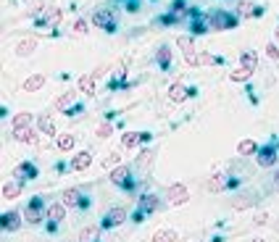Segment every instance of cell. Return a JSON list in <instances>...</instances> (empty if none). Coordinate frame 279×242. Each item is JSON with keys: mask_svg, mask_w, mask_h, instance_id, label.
Listing matches in <instances>:
<instances>
[{"mask_svg": "<svg viewBox=\"0 0 279 242\" xmlns=\"http://www.w3.org/2000/svg\"><path fill=\"white\" fill-rule=\"evenodd\" d=\"M208 29H216V32H226V29H235L240 16L237 13H229V11H214L208 13Z\"/></svg>", "mask_w": 279, "mask_h": 242, "instance_id": "cell-1", "label": "cell"}, {"mask_svg": "<svg viewBox=\"0 0 279 242\" xmlns=\"http://www.w3.org/2000/svg\"><path fill=\"white\" fill-rule=\"evenodd\" d=\"M24 216H27V224H40L42 218H48V208H45L42 197H32V203L27 206Z\"/></svg>", "mask_w": 279, "mask_h": 242, "instance_id": "cell-2", "label": "cell"}, {"mask_svg": "<svg viewBox=\"0 0 279 242\" xmlns=\"http://www.w3.org/2000/svg\"><path fill=\"white\" fill-rule=\"evenodd\" d=\"M155 211H158V197H155V195H140L134 221H145V216H148V213H155Z\"/></svg>", "mask_w": 279, "mask_h": 242, "instance_id": "cell-3", "label": "cell"}, {"mask_svg": "<svg viewBox=\"0 0 279 242\" xmlns=\"http://www.w3.org/2000/svg\"><path fill=\"white\" fill-rule=\"evenodd\" d=\"M276 145L271 142V145H264V147H258V153H255V163H258L261 169H271L274 163H276Z\"/></svg>", "mask_w": 279, "mask_h": 242, "instance_id": "cell-4", "label": "cell"}, {"mask_svg": "<svg viewBox=\"0 0 279 242\" xmlns=\"http://www.w3.org/2000/svg\"><path fill=\"white\" fill-rule=\"evenodd\" d=\"M61 203H63L66 208H87V206H90V200H87V197H82V192L74 190V187L63 192V200H61Z\"/></svg>", "mask_w": 279, "mask_h": 242, "instance_id": "cell-5", "label": "cell"}, {"mask_svg": "<svg viewBox=\"0 0 279 242\" xmlns=\"http://www.w3.org/2000/svg\"><path fill=\"white\" fill-rule=\"evenodd\" d=\"M124 221H127V208H111V211L103 216L100 227H103V229H111V227H119V224H124Z\"/></svg>", "mask_w": 279, "mask_h": 242, "instance_id": "cell-6", "label": "cell"}, {"mask_svg": "<svg viewBox=\"0 0 279 242\" xmlns=\"http://www.w3.org/2000/svg\"><path fill=\"white\" fill-rule=\"evenodd\" d=\"M111 182H113L116 187H121V190H132V187H134V182H132V177H129V169H127V166L113 169V171H111Z\"/></svg>", "mask_w": 279, "mask_h": 242, "instance_id": "cell-7", "label": "cell"}, {"mask_svg": "<svg viewBox=\"0 0 279 242\" xmlns=\"http://www.w3.org/2000/svg\"><path fill=\"white\" fill-rule=\"evenodd\" d=\"M166 197H169V203H171V206H184V203L190 200L187 187H184V184H171V187L166 190Z\"/></svg>", "mask_w": 279, "mask_h": 242, "instance_id": "cell-8", "label": "cell"}, {"mask_svg": "<svg viewBox=\"0 0 279 242\" xmlns=\"http://www.w3.org/2000/svg\"><path fill=\"white\" fill-rule=\"evenodd\" d=\"M0 227H3V232H19V227H21V213H16V211L3 213V216H0Z\"/></svg>", "mask_w": 279, "mask_h": 242, "instance_id": "cell-9", "label": "cell"}, {"mask_svg": "<svg viewBox=\"0 0 279 242\" xmlns=\"http://www.w3.org/2000/svg\"><path fill=\"white\" fill-rule=\"evenodd\" d=\"M13 177H16V182L34 179V177H37V169H34V163H19V166L13 169Z\"/></svg>", "mask_w": 279, "mask_h": 242, "instance_id": "cell-10", "label": "cell"}, {"mask_svg": "<svg viewBox=\"0 0 279 242\" xmlns=\"http://www.w3.org/2000/svg\"><path fill=\"white\" fill-rule=\"evenodd\" d=\"M148 140H150L148 132H129V135L121 137L124 147H137V145H143V142H148Z\"/></svg>", "mask_w": 279, "mask_h": 242, "instance_id": "cell-11", "label": "cell"}, {"mask_svg": "<svg viewBox=\"0 0 279 242\" xmlns=\"http://www.w3.org/2000/svg\"><path fill=\"white\" fill-rule=\"evenodd\" d=\"M92 24L95 27H103V29H113V13L108 11V8H103V11H98L95 16H92Z\"/></svg>", "mask_w": 279, "mask_h": 242, "instance_id": "cell-12", "label": "cell"}, {"mask_svg": "<svg viewBox=\"0 0 279 242\" xmlns=\"http://www.w3.org/2000/svg\"><path fill=\"white\" fill-rule=\"evenodd\" d=\"M13 140L16 142H27V145H37V132L32 126H27V129H13Z\"/></svg>", "mask_w": 279, "mask_h": 242, "instance_id": "cell-13", "label": "cell"}, {"mask_svg": "<svg viewBox=\"0 0 279 242\" xmlns=\"http://www.w3.org/2000/svg\"><path fill=\"white\" fill-rule=\"evenodd\" d=\"M90 163H92V153L82 150V153H77L74 161H72V171H84V169H90Z\"/></svg>", "mask_w": 279, "mask_h": 242, "instance_id": "cell-14", "label": "cell"}, {"mask_svg": "<svg viewBox=\"0 0 279 242\" xmlns=\"http://www.w3.org/2000/svg\"><path fill=\"white\" fill-rule=\"evenodd\" d=\"M61 21V8H45V13H42V18L37 21L40 27H56Z\"/></svg>", "mask_w": 279, "mask_h": 242, "instance_id": "cell-15", "label": "cell"}, {"mask_svg": "<svg viewBox=\"0 0 279 242\" xmlns=\"http://www.w3.org/2000/svg\"><path fill=\"white\" fill-rule=\"evenodd\" d=\"M42 84H45V74H32L29 79H24L21 90L24 92H37V90H42Z\"/></svg>", "mask_w": 279, "mask_h": 242, "instance_id": "cell-16", "label": "cell"}, {"mask_svg": "<svg viewBox=\"0 0 279 242\" xmlns=\"http://www.w3.org/2000/svg\"><path fill=\"white\" fill-rule=\"evenodd\" d=\"M187 58V63L190 66H211V63H216L219 58H214V55H208V53H190V55H184Z\"/></svg>", "mask_w": 279, "mask_h": 242, "instance_id": "cell-17", "label": "cell"}, {"mask_svg": "<svg viewBox=\"0 0 279 242\" xmlns=\"http://www.w3.org/2000/svg\"><path fill=\"white\" fill-rule=\"evenodd\" d=\"M229 184H235V182H232V179H226L224 174H214V177L205 182V187L211 190V192H219V190H224V187H229Z\"/></svg>", "mask_w": 279, "mask_h": 242, "instance_id": "cell-18", "label": "cell"}, {"mask_svg": "<svg viewBox=\"0 0 279 242\" xmlns=\"http://www.w3.org/2000/svg\"><path fill=\"white\" fill-rule=\"evenodd\" d=\"M155 63H158L164 71H169V69H171V48L161 45V48H158V53H155Z\"/></svg>", "mask_w": 279, "mask_h": 242, "instance_id": "cell-19", "label": "cell"}, {"mask_svg": "<svg viewBox=\"0 0 279 242\" xmlns=\"http://www.w3.org/2000/svg\"><path fill=\"white\" fill-rule=\"evenodd\" d=\"M37 126H40V135H48V137L58 135V132H56V121L50 116H40L37 119Z\"/></svg>", "mask_w": 279, "mask_h": 242, "instance_id": "cell-20", "label": "cell"}, {"mask_svg": "<svg viewBox=\"0 0 279 242\" xmlns=\"http://www.w3.org/2000/svg\"><path fill=\"white\" fill-rule=\"evenodd\" d=\"M261 13H264V8L248 3V0H240L237 3V16H261Z\"/></svg>", "mask_w": 279, "mask_h": 242, "instance_id": "cell-21", "label": "cell"}, {"mask_svg": "<svg viewBox=\"0 0 279 242\" xmlns=\"http://www.w3.org/2000/svg\"><path fill=\"white\" fill-rule=\"evenodd\" d=\"M63 216H66V206H63V203H53V206H48V218H50V224H58Z\"/></svg>", "mask_w": 279, "mask_h": 242, "instance_id": "cell-22", "label": "cell"}, {"mask_svg": "<svg viewBox=\"0 0 279 242\" xmlns=\"http://www.w3.org/2000/svg\"><path fill=\"white\" fill-rule=\"evenodd\" d=\"M177 239H179V234L174 229H158V232H153V242H177Z\"/></svg>", "mask_w": 279, "mask_h": 242, "instance_id": "cell-23", "label": "cell"}, {"mask_svg": "<svg viewBox=\"0 0 279 242\" xmlns=\"http://www.w3.org/2000/svg\"><path fill=\"white\" fill-rule=\"evenodd\" d=\"M187 95H190V90H184L182 84H171V87H169V100H171V103H182Z\"/></svg>", "mask_w": 279, "mask_h": 242, "instance_id": "cell-24", "label": "cell"}, {"mask_svg": "<svg viewBox=\"0 0 279 242\" xmlns=\"http://www.w3.org/2000/svg\"><path fill=\"white\" fill-rule=\"evenodd\" d=\"M21 195V182H6L3 184V197H6V200H13V197H19Z\"/></svg>", "mask_w": 279, "mask_h": 242, "instance_id": "cell-25", "label": "cell"}, {"mask_svg": "<svg viewBox=\"0 0 279 242\" xmlns=\"http://www.w3.org/2000/svg\"><path fill=\"white\" fill-rule=\"evenodd\" d=\"M32 114L29 111H21V114H16L13 116V129H27V126H32Z\"/></svg>", "mask_w": 279, "mask_h": 242, "instance_id": "cell-26", "label": "cell"}, {"mask_svg": "<svg viewBox=\"0 0 279 242\" xmlns=\"http://www.w3.org/2000/svg\"><path fill=\"white\" fill-rule=\"evenodd\" d=\"M103 227H84L79 232V242H98V234H100Z\"/></svg>", "mask_w": 279, "mask_h": 242, "instance_id": "cell-27", "label": "cell"}, {"mask_svg": "<svg viewBox=\"0 0 279 242\" xmlns=\"http://www.w3.org/2000/svg\"><path fill=\"white\" fill-rule=\"evenodd\" d=\"M34 48H37V40H34V37H27V40H21L19 45H16V53H19V55H29Z\"/></svg>", "mask_w": 279, "mask_h": 242, "instance_id": "cell-28", "label": "cell"}, {"mask_svg": "<svg viewBox=\"0 0 279 242\" xmlns=\"http://www.w3.org/2000/svg\"><path fill=\"white\" fill-rule=\"evenodd\" d=\"M240 66H245V69L255 71V66H258V55H255L253 50H245V53L240 55Z\"/></svg>", "mask_w": 279, "mask_h": 242, "instance_id": "cell-29", "label": "cell"}, {"mask_svg": "<svg viewBox=\"0 0 279 242\" xmlns=\"http://www.w3.org/2000/svg\"><path fill=\"white\" fill-rule=\"evenodd\" d=\"M95 77H98V74H92V77L87 74V77L79 79V90H82L84 95H92V92H95Z\"/></svg>", "mask_w": 279, "mask_h": 242, "instance_id": "cell-30", "label": "cell"}, {"mask_svg": "<svg viewBox=\"0 0 279 242\" xmlns=\"http://www.w3.org/2000/svg\"><path fill=\"white\" fill-rule=\"evenodd\" d=\"M74 145H77V137H74V135H61V137H58V150H61V153L74 150Z\"/></svg>", "mask_w": 279, "mask_h": 242, "instance_id": "cell-31", "label": "cell"}, {"mask_svg": "<svg viewBox=\"0 0 279 242\" xmlns=\"http://www.w3.org/2000/svg\"><path fill=\"white\" fill-rule=\"evenodd\" d=\"M250 153H258V145H255L253 140H242L237 145V156H250Z\"/></svg>", "mask_w": 279, "mask_h": 242, "instance_id": "cell-32", "label": "cell"}, {"mask_svg": "<svg viewBox=\"0 0 279 242\" xmlns=\"http://www.w3.org/2000/svg\"><path fill=\"white\" fill-rule=\"evenodd\" d=\"M177 45L184 50V55H190V53L195 50V40H193V37H187V34H182V37L177 40Z\"/></svg>", "mask_w": 279, "mask_h": 242, "instance_id": "cell-33", "label": "cell"}, {"mask_svg": "<svg viewBox=\"0 0 279 242\" xmlns=\"http://www.w3.org/2000/svg\"><path fill=\"white\" fill-rule=\"evenodd\" d=\"M232 208H237V211H242V208H248V206H253V195H237L235 200L229 203Z\"/></svg>", "mask_w": 279, "mask_h": 242, "instance_id": "cell-34", "label": "cell"}, {"mask_svg": "<svg viewBox=\"0 0 279 242\" xmlns=\"http://www.w3.org/2000/svg\"><path fill=\"white\" fill-rule=\"evenodd\" d=\"M250 74H253L250 69H245V66H237V69L229 74V79H232V82H245V79H250Z\"/></svg>", "mask_w": 279, "mask_h": 242, "instance_id": "cell-35", "label": "cell"}, {"mask_svg": "<svg viewBox=\"0 0 279 242\" xmlns=\"http://www.w3.org/2000/svg\"><path fill=\"white\" fill-rule=\"evenodd\" d=\"M74 103V92H66V95H61L53 105L58 108V111H68V105H72Z\"/></svg>", "mask_w": 279, "mask_h": 242, "instance_id": "cell-36", "label": "cell"}, {"mask_svg": "<svg viewBox=\"0 0 279 242\" xmlns=\"http://www.w3.org/2000/svg\"><path fill=\"white\" fill-rule=\"evenodd\" d=\"M111 132H113V126H111V121H103L98 129H95V135L98 137H111Z\"/></svg>", "mask_w": 279, "mask_h": 242, "instance_id": "cell-37", "label": "cell"}, {"mask_svg": "<svg viewBox=\"0 0 279 242\" xmlns=\"http://www.w3.org/2000/svg\"><path fill=\"white\" fill-rule=\"evenodd\" d=\"M119 161H121L119 153H111V156L103 161V166H106V169H119Z\"/></svg>", "mask_w": 279, "mask_h": 242, "instance_id": "cell-38", "label": "cell"}, {"mask_svg": "<svg viewBox=\"0 0 279 242\" xmlns=\"http://www.w3.org/2000/svg\"><path fill=\"white\" fill-rule=\"evenodd\" d=\"M87 27H90V24H87V21H84V18H79V21H77V24H74V29H72V32L82 37V34H87V32H90Z\"/></svg>", "mask_w": 279, "mask_h": 242, "instance_id": "cell-39", "label": "cell"}, {"mask_svg": "<svg viewBox=\"0 0 279 242\" xmlns=\"http://www.w3.org/2000/svg\"><path fill=\"white\" fill-rule=\"evenodd\" d=\"M266 55H269L271 61H279V48H276V42H269V45H266Z\"/></svg>", "mask_w": 279, "mask_h": 242, "instance_id": "cell-40", "label": "cell"}, {"mask_svg": "<svg viewBox=\"0 0 279 242\" xmlns=\"http://www.w3.org/2000/svg\"><path fill=\"white\" fill-rule=\"evenodd\" d=\"M203 32H208V27L200 24V21H193V34H203Z\"/></svg>", "mask_w": 279, "mask_h": 242, "instance_id": "cell-41", "label": "cell"}, {"mask_svg": "<svg viewBox=\"0 0 279 242\" xmlns=\"http://www.w3.org/2000/svg\"><path fill=\"white\" fill-rule=\"evenodd\" d=\"M29 6H32L29 13H40V11H42V3H40V0H29Z\"/></svg>", "mask_w": 279, "mask_h": 242, "instance_id": "cell-42", "label": "cell"}, {"mask_svg": "<svg viewBox=\"0 0 279 242\" xmlns=\"http://www.w3.org/2000/svg\"><path fill=\"white\" fill-rule=\"evenodd\" d=\"M274 37H276V42H279V24H276V32H274Z\"/></svg>", "mask_w": 279, "mask_h": 242, "instance_id": "cell-43", "label": "cell"}, {"mask_svg": "<svg viewBox=\"0 0 279 242\" xmlns=\"http://www.w3.org/2000/svg\"><path fill=\"white\" fill-rule=\"evenodd\" d=\"M274 184H276V187H279V174H276V177H274Z\"/></svg>", "mask_w": 279, "mask_h": 242, "instance_id": "cell-44", "label": "cell"}, {"mask_svg": "<svg viewBox=\"0 0 279 242\" xmlns=\"http://www.w3.org/2000/svg\"><path fill=\"white\" fill-rule=\"evenodd\" d=\"M211 242H221V239H219V237H216V239H211Z\"/></svg>", "mask_w": 279, "mask_h": 242, "instance_id": "cell-45", "label": "cell"}, {"mask_svg": "<svg viewBox=\"0 0 279 242\" xmlns=\"http://www.w3.org/2000/svg\"><path fill=\"white\" fill-rule=\"evenodd\" d=\"M258 242H261V239H258Z\"/></svg>", "mask_w": 279, "mask_h": 242, "instance_id": "cell-46", "label": "cell"}]
</instances>
